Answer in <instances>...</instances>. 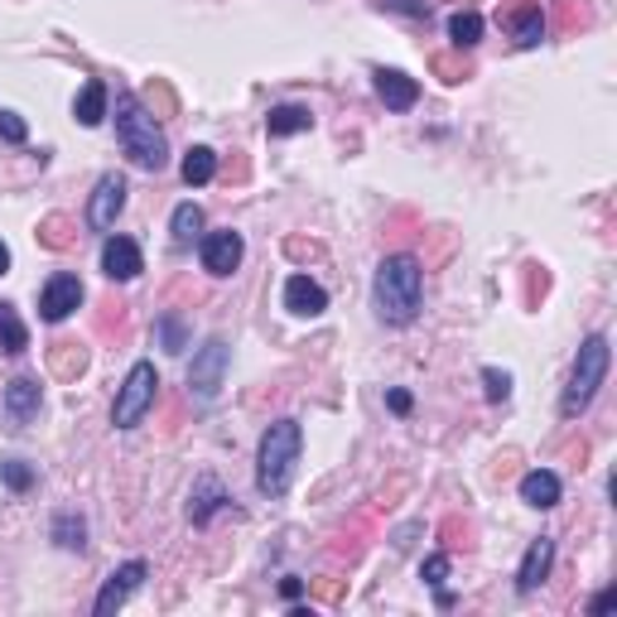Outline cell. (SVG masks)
I'll return each mask as SVG.
<instances>
[{
  "label": "cell",
  "mask_w": 617,
  "mask_h": 617,
  "mask_svg": "<svg viewBox=\"0 0 617 617\" xmlns=\"http://www.w3.org/2000/svg\"><path fill=\"white\" fill-rule=\"evenodd\" d=\"M193 502H199V507H189V517H193V521H199V526H203V521H208V517H213V511H217V507H227V502H232V497H227V492H222V488H217V482H213V478H203V482H199V497H193Z\"/></svg>",
  "instance_id": "22"
},
{
  "label": "cell",
  "mask_w": 617,
  "mask_h": 617,
  "mask_svg": "<svg viewBox=\"0 0 617 617\" xmlns=\"http://www.w3.org/2000/svg\"><path fill=\"white\" fill-rule=\"evenodd\" d=\"M6 482H10V488H15V492H24V488H30V482H34V472H30V468H24L20 458H15V464H6Z\"/></svg>",
  "instance_id": "29"
},
{
  "label": "cell",
  "mask_w": 617,
  "mask_h": 617,
  "mask_svg": "<svg viewBox=\"0 0 617 617\" xmlns=\"http://www.w3.org/2000/svg\"><path fill=\"white\" fill-rule=\"evenodd\" d=\"M285 309L299 313V319H319L328 309V290L319 280H309V275H290L285 280Z\"/></svg>",
  "instance_id": "12"
},
{
  "label": "cell",
  "mask_w": 617,
  "mask_h": 617,
  "mask_svg": "<svg viewBox=\"0 0 617 617\" xmlns=\"http://www.w3.org/2000/svg\"><path fill=\"white\" fill-rule=\"evenodd\" d=\"M444 574H449V555H429L425 560V584H444Z\"/></svg>",
  "instance_id": "30"
},
{
  "label": "cell",
  "mask_w": 617,
  "mask_h": 617,
  "mask_svg": "<svg viewBox=\"0 0 617 617\" xmlns=\"http://www.w3.org/2000/svg\"><path fill=\"white\" fill-rule=\"evenodd\" d=\"M376 97L386 102V111H411L419 102V83L401 68H376Z\"/></svg>",
  "instance_id": "14"
},
{
  "label": "cell",
  "mask_w": 617,
  "mask_h": 617,
  "mask_svg": "<svg viewBox=\"0 0 617 617\" xmlns=\"http://www.w3.org/2000/svg\"><path fill=\"white\" fill-rule=\"evenodd\" d=\"M222 376H227V343L222 338H208V343L193 352V366H189V386L199 401H213L222 391Z\"/></svg>",
  "instance_id": "6"
},
{
  "label": "cell",
  "mask_w": 617,
  "mask_h": 617,
  "mask_svg": "<svg viewBox=\"0 0 617 617\" xmlns=\"http://www.w3.org/2000/svg\"><path fill=\"white\" fill-rule=\"evenodd\" d=\"M217 174V155L208 150V146H193L189 155H183V183L189 189H203V183H213Z\"/></svg>",
  "instance_id": "19"
},
{
  "label": "cell",
  "mask_w": 617,
  "mask_h": 617,
  "mask_svg": "<svg viewBox=\"0 0 617 617\" xmlns=\"http://www.w3.org/2000/svg\"><path fill=\"white\" fill-rule=\"evenodd\" d=\"M116 140H121V150L136 160L140 169H164L169 164V140L160 121L140 107L136 92H116Z\"/></svg>",
  "instance_id": "3"
},
{
  "label": "cell",
  "mask_w": 617,
  "mask_h": 617,
  "mask_svg": "<svg viewBox=\"0 0 617 617\" xmlns=\"http://www.w3.org/2000/svg\"><path fill=\"white\" fill-rule=\"evenodd\" d=\"M6 270H10V246L0 242V275H6Z\"/></svg>",
  "instance_id": "34"
},
{
  "label": "cell",
  "mask_w": 617,
  "mask_h": 617,
  "mask_svg": "<svg viewBox=\"0 0 617 617\" xmlns=\"http://www.w3.org/2000/svg\"><path fill=\"white\" fill-rule=\"evenodd\" d=\"M169 232H174L179 246H189L193 236L203 232V208H199V203H179V208H174V222H169Z\"/></svg>",
  "instance_id": "20"
},
{
  "label": "cell",
  "mask_w": 617,
  "mask_h": 617,
  "mask_svg": "<svg viewBox=\"0 0 617 617\" xmlns=\"http://www.w3.org/2000/svg\"><path fill=\"white\" fill-rule=\"evenodd\" d=\"M550 564H555V541L541 535V541H531L526 560H521V570H517V588H521V594H535V588L550 579Z\"/></svg>",
  "instance_id": "13"
},
{
  "label": "cell",
  "mask_w": 617,
  "mask_h": 617,
  "mask_svg": "<svg viewBox=\"0 0 617 617\" xmlns=\"http://www.w3.org/2000/svg\"><path fill=\"white\" fill-rule=\"evenodd\" d=\"M24 343H30V333H24L15 305H0V348H6V352H24Z\"/></svg>",
  "instance_id": "23"
},
{
  "label": "cell",
  "mask_w": 617,
  "mask_h": 617,
  "mask_svg": "<svg viewBox=\"0 0 617 617\" xmlns=\"http://www.w3.org/2000/svg\"><path fill=\"white\" fill-rule=\"evenodd\" d=\"M391 10H405V15H425V6H415V0H382Z\"/></svg>",
  "instance_id": "31"
},
{
  "label": "cell",
  "mask_w": 617,
  "mask_h": 617,
  "mask_svg": "<svg viewBox=\"0 0 617 617\" xmlns=\"http://www.w3.org/2000/svg\"><path fill=\"white\" fill-rule=\"evenodd\" d=\"M160 343L169 348V352H183V323L169 313V319H160Z\"/></svg>",
  "instance_id": "28"
},
{
  "label": "cell",
  "mask_w": 617,
  "mask_h": 617,
  "mask_svg": "<svg viewBox=\"0 0 617 617\" xmlns=\"http://www.w3.org/2000/svg\"><path fill=\"white\" fill-rule=\"evenodd\" d=\"M6 415L10 425H30L39 415V382L34 376H15V382L6 386Z\"/></svg>",
  "instance_id": "16"
},
{
  "label": "cell",
  "mask_w": 617,
  "mask_h": 617,
  "mask_svg": "<svg viewBox=\"0 0 617 617\" xmlns=\"http://www.w3.org/2000/svg\"><path fill=\"white\" fill-rule=\"evenodd\" d=\"M126 208V179L121 174H102L97 189H92V203H87V222L97 232H111L116 217H121Z\"/></svg>",
  "instance_id": "10"
},
{
  "label": "cell",
  "mask_w": 617,
  "mask_h": 617,
  "mask_svg": "<svg viewBox=\"0 0 617 617\" xmlns=\"http://www.w3.org/2000/svg\"><path fill=\"white\" fill-rule=\"evenodd\" d=\"M87 526H83V517H73V511H63V517H54V541L63 545V550H83L87 541Z\"/></svg>",
  "instance_id": "25"
},
{
  "label": "cell",
  "mask_w": 617,
  "mask_h": 617,
  "mask_svg": "<svg viewBox=\"0 0 617 617\" xmlns=\"http://www.w3.org/2000/svg\"><path fill=\"white\" fill-rule=\"evenodd\" d=\"M73 116H77L83 126H102V116H107V83H97V77H92V83L77 92Z\"/></svg>",
  "instance_id": "17"
},
{
  "label": "cell",
  "mask_w": 617,
  "mask_h": 617,
  "mask_svg": "<svg viewBox=\"0 0 617 617\" xmlns=\"http://www.w3.org/2000/svg\"><path fill=\"white\" fill-rule=\"evenodd\" d=\"M482 382H488V401H507L511 396V376L497 366H482Z\"/></svg>",
  "instance_id": "27"
},
{
  "label": "cell",
  "mask_w": 617,
  "mask_h": 617,
  "mask_svg": "<svg viewBox=\"0 0 617 617\" xmlns=\"http://www.w3.org/2000/svg\"><path fill=\"white\" fill-rule=\"evenodd\" d=\"M77 305H83V280L68 270L49 275V285L39 290V313H44V323H63Z\"/></svg>",
  "instance_id": "8"
},
{
  "label": "cell",
  "mask_w": 617,
  "mask_h": 617,
  "mask_svg": "<svg viewBox=\"0 0 617 617\" xmlns=\"http://www.w3.org/2000/svg\"><path fill=\"white\" fill-rule=\"evenodd\" d=\"M0 140H6V146H24V140H30V126H24L15 111H0Z\"/></svg>",
  "instance_id": "26"
},
{
  "label": "cell",
  "mask_w": 617,
  "mask_h": 617,
  "mask_svg": "<svg viewBox=\"0 0 617 617\" xmlns=\"http://www.w3.org/2000/svg\"><path fill=\"white\" fill-rule=\"evenodd\" d=\"M419 299H425V270H419V260L415 256H386L382 266H376V280H372L376 319L391 328L415 323Z\"/></svg>",
  "instance_id": "1"
},
{
  "label": "cell",
  "mask_w": 617,
  "mask_h": 617,
  "mask_svg": "<svg viewBox=\"0 0 617 617\" xmlns=\"http://www.w3.org/2000/svg\"><path fill=\"white\" fill-rule=\"evenodd\" d=\"M313 126V111L309 107H275L266 116V130L275 140H285V136H299V130H309Z\"/></svg>",
  "instance_id": "18"
},
{
  "label": "cell",
  "mask_w": 617,
  "mask_h": 617,
  "mask_svg": "<svg viewBox=\"0 0 617 617\" xmlns=\"http://www.w3.org/2000/svg\"><path fill=\"white\" fill-rule=\"evenodd\" d=\"M560 472H550V468H531L526 478H521V502L535 507V511H550L560 502Z\"/></svg>",
  "instance_id": "15"
},
{
  "label": "cell",
  "mask_w": 617,
  "mask_h": 617,
  "mask_svg": "<svg viewBox=\"0 0 617 617\" xmlns=\"http://www.w3.org/2000/svg\"><path fill=\"white\" fill-rule=\"evenodd\" d=\"M155 391H160V372H155V362H136V366L126 372L121 391H116L111 425H116V429H136L140 419L155 411Z\"/></svg>",
  "instance_id": "5"
},
{
  "label": "cell",
  "mask_w": 617,
  "mask_h": 617,
  "mask_svg": "<svg viewBox=\"0 0 617 617\" xmlns=\"http://www.w3.org/2000/svg\"><path fill=\"white\" fill-rule=\"evenodd\" d=\"M449 39L458 49H472L482 39V15H472V10H458V15L449 20Z\"/></svg>",
  "instance_id": "24"
},
{
  "label": "cell",
  "mask_w": 617,
  "mask_h": 617,
  "mask_svg": "<svg viewBox=\"0 0 617 617\" xmlns=\"http://www.w3.org/2000/svg\"><path fill=\"white\" fill-rule=\"evenodd\" d=\"M199 256H203V270L208 275H232L236 266H242V256H246V242H242V232H208L203 242H199Z\"/></svg>",
  "instance_id": "9"
},
{
  "label": "cell",
  "mask_w": 617,
  "mask_h": 617,
  "mask_svg": "<svg viewBox=\"0 0 617 617\" xmlns=\"http://www.w3.org/2000/svg\"><path fill=\"white\" fill-rule=\"evenodd\" d=\"M146 574H150L146 560H126L121 570H111L107 584H102V594H97V603H92V613H97V617H111L116 608H126V598L136 594L140 584H146Z\"/></svg>",
  "instance_id": "7"
},
{
  "label": "cell",
  "mask_w": 617,
  "mask_h": 617,
  "mask_svg": "<svg viewBox=\"0 0 617 617\" xmlns=\"http://www.w3.org/2000/svg\"><path fill=\"white\" fill-rule=\"evenodd\" d=\"M608 362H613L608 338H603V333H588L584 343H579V358H574L570 386H564V396H560V415H564V419H579L588 405H594L603 376H608Z\"/></svg>",
  "instance_id": "4"
},
{
  "label": "cell",
  "mask_w": 617,
  "mask_h": 617,
  "mask_svg": "<svg viewBox=\"0 0 617 617\" xmlns=\"http://www.w3.org/2000/svg\"><path fill=\"white\" fill-rule=\"evenodd\" d=\"M102 270H107V280H136V275L146 270V256H140V246L130 242V236H107V246H102Z\"/></svg>",
  "instance_id": "11"
},
{
  "label": "cell",
  "mask_w": 617,
  "mask_h": 617,
  "mask_svg": "<svg viewBox=\"0 0 617 617\" xmlns=\"http://www.w3.org/2000/svg\"><path fill=\"white\" fill-rule=\"evenodd\" d=\"M299 449H305V429H299V419H275L266 435H260V449H256V488L266 492V497H285V492H290Z\"/></svg>",
  "instance_id": "2"
},
{
  "label": "cell",
  "mask_w": 617,
  "mask_h": 617,
  "mask_svg": "<svg viewBox=\"0 0 617 617\" xmlns=\"http://www.w3.org/2000/svg\"><path fill=\"white\" fill-rule=\"evenodd\" d=\"M391 411H396V415H405V411H411V396H405V391H391Z\"/></svg>",
  "instance_id": "33"
},
{
  "label": "cell",
  "mask_w": 617,
  "mask_h": 617,
  "mask_svg": "<svg viewBox=\"0 0 617 617\" xmlns=\"http://www.w3.org/2000/svg\"><path fill=\"white\" fill-rule=\"evenodd\" d=\"M613 603H617V594H613V588H608V594H598L594 603H588V613H608Z\"/></svg>",
  "instance_id": "32"
},
{
  "label": "cell",
  "mask_w": 617,
  "mask_h": 617,
  "mask_svg": "<svg viewBox=\"0 0 617 617\" xmlns=\"http://www.w3.org/2000/svg\"><path fill=\"white\" fill-rule=\"evenodd\" d=\"M511 34H517L521 49H535V44H541V39H545V15H541V6L521 10L517 24H511Z\"/></svg>",
  "instance_id": "21"
}]
</instances>
